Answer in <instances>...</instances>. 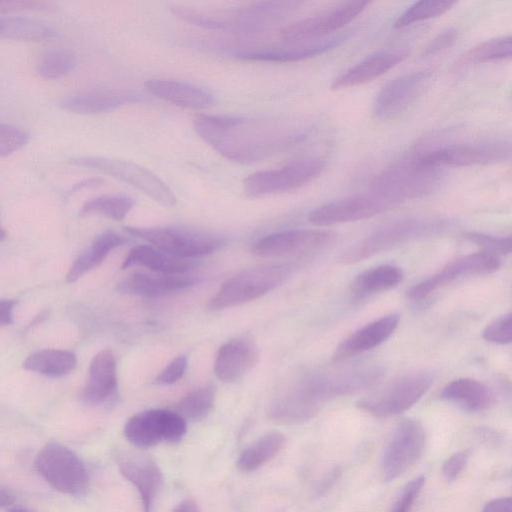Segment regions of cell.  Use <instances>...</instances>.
<instances>
[{
	"label": "cell",
	"instance_id": "obj_1",
	"mask_svg": "<svg viewBox=\"0 0 512 512\" xmlns=\"http://www.w3.org/2000/svg\"><path fill=\"white\" fill-rule=\"evenodd\" d=\"M382 375L375 364L300 372L279 387L269 403L268 417L281 424L306 422L328 401L367 389Z\"/></svg>",
	"mask_w": 512,
	"mask_h": 512
},
{
	"label": "cell",
	"instance_id": "obj_2",
	"mask_svg": "<svg viewBox=\"0 0 512 512\" xmlns=\"http://www.w3.org/2000/svg\"><path fill=\"white\" fill-rule=\"evenodd\" d=\"M194 129L219 154L242 164L262 161L294 138L278 122L264 118L198 115Z\"/></svg>",
	"mask_w": 512,
	"mask_h": 512
},
{
	"label": "cell",
	"instance_id": "obj_3",
	"mask_svg": "<svg viewBox=\"0 0 512 512\" xmlns=\"http://www.w3.org/2000/svg\"><path fill=\"white\" fill-rule=\"evenodd\" d=\"M441 177V169L423 164L415 151L375 176L369 192L392 208L431 193L440 183Z\"/></svg>",
	"mask_w": 512,
	"mask_h": 512
},
{
	"label": "cell",
	"instance_id": "obj_4",
	"mask_svg": "<svg viewBox=\"0 0 512 512\" xmlns=\"http://www.w3.org/2000/svg\"><path fill=\"white\" fill-rule=\"evenodd\" d=\"M449 223L443 219L404 218L386 223L346 248L339 256L343 264H355L417 238L440 233Z\"/></svg>",
	"mask_w": 512,
	"mask_h": 512
},
{
	"label": "cell",
	"instance_id": "obj_5",
	"mask_svg": "<svg viewBox=\"0 0 512 512\" xmlns=\"http://www.w3.org/2000/svg\"><path fill=\"white\" fill-rule=\"evenodd\" d=\"M432 383L430 372H410L360 399L357 407L376 417L399 415L415 405Z\"/></svg>",
	"mask_w": 512,
	"mask_h": 512
},
{
	"label": "cell",
	"instance_id": "obj_6",
	"mask_svg": "<svg viewBox=\"0 0 512 512\" xmlns=\"http://www.w3.org/2000/svg\"><path fill=\"white\" fill-rule=\"evenodd\" d=\"M289 266L244 270L227 279L209 301L211 310H222L255 300L280 286L289 277Z\"/></svg>",
	"mask_w": 512,
	"mask_h": 512
},
{
	"label": "cell",
	"instance_id": "obj_7",
	"mask_svg": "<svg viewBox=\"0 0 512 512\" xmlns=\"http://www.w3.org/2000/svg\"><path fill=\"white\" fill-rule=\"evenodd\" d=\"M35 468L42 478L57 491L84 495L89 488V475L81 459L62 444H46L35 459Z\"/></svg>",
	"mask_w": 512,
	"mask_h": 512
},
{
	"label": "cell",
	"instance_id": "obj_8",
	"mask_svg": "<svg viewBox=\"0 0 512 512\" xmlns=\"http://www.w3.org/2000/svg\"><path fill=\"white\" fill-rule=\"evenodd\" d=\"M72 165L85 167L110 175L125 182L167 207L176 205L171 189L151 171L126 160L102 156H79L69 160Z\"/></svg>",
	"mask_w": 512,
	"mask_h": 512
},
{
	"label": "cell",
	"instance_id": "obj_9",
	"mask_svg": "<svg viewBox=\"0 0 512 512\" xmlns=\"http://www.w3.org/2000/svg\"><path fill=\"white\" fill-rule=\"evenodd\" d=\"M510 154L511 145L503 140L446 144L417 152L423 164L440 169L500 163Z\"/></svg>",
	"mask_w": 512,
	"mask_h": 512
},
{
	"label": "cell",
	"instance_id": "obj_10",
	"mask_svg": "<svg viewBox=\"0 0 512 512\" xmlns=\"http://www.w3.org/2000/svg\"><path fill=\"white\" fill-rule=\"evenodd\" d=\"M324 168L320 158L292 161L280 168L263 170L243 181L244 193L251 198L296 190L317 178Z\"/></svg>",
	"mask_w": 512,
	"mask_h": 512
},
{
	"label": "cell",
	"instance_id": "obj_11",
	"mask_svg": "<svg viewBox=\"0 0 512 512\" xmlns=\"http://www.w3.org/2000/svg\"><path fill=\"white\" fill-rule=\"evenodd\" d=\"M125 231L172 256L192 260L214 253L223 241L208 234L164 227H125Z\"/></svg>",
	"mask_w": 512,
	"mask_h": 512
},
{
	"label": "cell",
	"instance_id": "obj_12",
	"mask_svg": "<svg viewBox=\"0 0 512 512\" xmlns=\"http://www.w3.org/2000/svg\"><path fill=\"white\" fill-rule=\"evenodd\" d=\"M187 422L174 410L151 409L133 415L124 426L126 439L138 448L161 442L178 443L185 436Z\"/></svg>",
	"mask_w": 512,
	"mask_h": 512
},
{
	"label": "cell",
	"instance_id": "obj_13",
	"mask_svg": "<svg viewBox=\"0 0 512 512\" xmlns=\"http://www.w3.org/2000/svg\"><path fill=\"white\" fill-rule=\"evenodd\" d=\"M426 442L422 424L412 418L399 421L384 448L381 469L385 481L401 476L421 457Z\"/></svg>",
	"mask_w": 512,
	"mask_h": 512
},
{
	"label": "cell",
	"instance_id": "obj_14",
	"mask_svg": "<svg viewBox=\"0 0 512 512\" xmlns=\"http://www.w3.org/2000/svg\"><path fill=\"white\" fill-rule=\"evenodd\" d=\"M336 234L320 229H291L275 232L254 243L253 254L264 258H283L321 251L331 245Z\"/></svg>",
	"mask_w": 512,
	"mask_h": 512
},
{
	"label": "cell",
	"instance_id": "obj_15",
	"mask_svg": "<svg viewBox=\"0 0 512 512\" xmlns=\"http://www.w3.org/2000/svg\"><path fill=\"white\" fill-rule=\"evenodd\" d=\"M368 5V1L342 2L282 28L280 36L286 43L317 40L319 37L344 27L361 14Z\"/></svg>",
	"mask_w": 512,
	"mask_h": 512
},
{
	"label": "cell",
	"instance_id": "obj_16",
	"mask_svg": "<svg viewBox=\"0 0 512 512\" xmlns=\"http://www.w3.org/2000/svg\"><path fill=\"white\" fill-rule=\"evenodd\" d=\"M432 77L433 71L425 69L403 74L387 82L375 97L374 116L380 120L399 116L422 95Z\"/></svg>",
	"mask_w": 512,
	"mask_h": 512
},
{
	"label": "cell",
	"instance_id": "obj_17",
	"mask_svg": "<svg viewBox=\"0 0 512 512\" xmlns=\"http://www.w3.org/2000/svg\"><path fill=\"white\" fill-rule=\"evenodd\" d=\"M500 265V257L483 251L462 256L413 285L407 291V297L413 301H421L461 277L489 274L499 269Z\"/></svg>",
	"mask_w": 512,
	"mask_h": 512
},
{
	"label": "cell",
	"instance_id": "obj_18",
	"mask_svg": "<svg viewBox=\"0 0 512 512\" xmlns=\"http://www.w3.org/2000/svg\"><path fill=\"white\" fill-rule=\"evenodd\" d=\"M390 206L371 192L348 196L323 204L308 214V221L315 226H331L373 217Z\"/></svg>",
	"mask_w": 512,
	"mask_h": 512
},
{
	"label": "cell",
	"instance_id": "obj_19",
	"mask_svg": "<svg viewBox=\"0 0 512 512\" xmlns=\"http://www.w3.org/2000/svg\"><path fill=\"white\" fill-rule=\"evenodd\" d=\"M117 466L138 491L144 512H151L162 484V472L156 462L136 451H122L117 455Z\"/></svg>",
	"mask_w": 512,
	"mask_h": 512
},
{
	"label": "cell",
	"instance_id": "obj_20",
	"mask_svg": "<svg viewBox=\"0 0 512 512\" xmlns=\"http://www.w3.org/2000/svg\"><path fill=\"white\" fill-rule=\"evenodd\" d=\"M298 5L299 2L294 1H260L237 10L228 19H218L223 31L253 34L278 22Z\"/></svg>",
	"mask_w": 512,
	"mask_h": 512
},
{
	"label": "cell",
	"instance_id": "obj_21",
	"mask_svg": "<svg viewBox=\"0 0 512 512\" xmlns=\"http://www.w3.org/2000/svg\"><path fill=\"white\" fill-rule=\"evenodd\" d=\"M345 36H334L307 42L286 43L247 49L237 52V56L246 60L270 62H294L322 54L339 45Z\"/></svg>",
	"mask_w": 512,
	"mask_h": 512
},
{
	"label": "cell",
	"instance_id": "obj_22",
	"mask_svg": "<svg viewBox=\"0 0 512 512\" xmlns=\"http://www.w3.org/2000/svg\"><path fill=\"white\" fill-rule=\"evenodd\" d=\"M399 322V314L391 313L360 327L337 346L333 360L343 361L381 345L394 333Z\"/></svg>",
	"mask_w": 512,
	"mask_h": 512
},
{
	"label": "cell",
	"instance_id": "obj_23",
	"mask_svg": "<svg viewBox=\"0 0 512 512\" xmlns=\"http://www.w3.org/2000/svg\"><path fill=\"white\" fill-rule=\"evenodd\" d=\"M258 357V348L251 339L229 340L218 349L214 372L224 382L238 380L257 363Z\"/></svg>",
	"mask_w": 512,
	"mask_h": 512
},
{
	"label": "cell",
	"instance_id": "obj_24",
	"mask_svg": "<svg viewBox=\"0 0 512 512\" xmlns=\"http://www.w3.org/2000/svg\"><path fill=\"white\" fill-rule=\"evenodd\" d=\"M404 50L378 51L347 69L331 83L332 90L366 84L395 67L407 57Z\"/></svg>",
	"mask_w": 512,
	"mask_h": 512
},
{
	"label": "cell",
	"instance_id": "obj_25",
	"mask_svg": "<svg viewBox=\"0 0 512 512\" xmlns=\"http://www.w3.org/2000/svg\"><path fill=\"white\" fill-rule=\"evenodd\" d=\"M139 100L140 96L132 91L97 89L67 96L59 106L72 113L90 115L109 112Z\"/></svg>",
	"mask_w": 512,
	"mask_h": 512
},
{
	"label": "cell",
	"instance_id": "obj_26",
	"mask_svg": "<svg viewBox=\"0 0 512 512\" xmlns=\"http://www.w3.org/2000/svg\"><path fill=\"white\" fill-rule=\"evenodd\" d=\"M116 388L115 357L111 350L103 349L90 363L88 382L83 389L82 399L88 404H101L115 393Z\"/></svg>",
	"mask_w": 512,
	"mask_h": 512
},
{
	"label": "cell",
	"instance_id": "obj_27",
	"mask_svg": "<svg viewBox=\"0 0 512 512\" xmlns=\"http://www.w3.org/2000/svg\"><path fill=\"white\" fill-rule=\"evenodd\" d=\"M195 281L193 277L186 274L133 273L118 284V290L137 296L159 297L186 289L194 285Z\"/></svg>",
	"mask_w": 512,
	"mask_h": 512
},
{
	"label": "cell",
	"instance_id": "obj_28",
	"mask_svg": "<svg viewBox=\"0 0 512 512\" xmlns=\"http://www.w3.org/2000/svg\"><path fill=\"white\" fill-rule=\"evenodd\" d=\"M145 88L153 96L184 108L205 109L214 102L209 92L182 81L150 79Z\"/></svg>",
	"mask_w": 512,
	"mask_h": 512
},
{
	"label": "cell",
	"instance_id": "obj_29",
	"mask_svg": "<svg viewBox=\"0 0 512 512\" xmlns=\"http://www.w3.org/2000/svg\"><path fill=\"white\" fill-rule=\"evenodd\" d=\"M441 397L469 412L485 411L496 403L492 389L473 378L454 379L442 389Z\"/></svg>",
	"mask_w": 512,
	"mask_h": 512
},
{
	"label": "cell",
	"instance_id": "obj_30",
	"mask_svg": "<svg viewBox=\"0 0 512 512\" xmlns=\"http://www.w3.org/2000/svg\"><path fill=\"white\" fill-rule=\"evenodd\" d=\"M195 263L193 260L182 259L147 244L134 246L125 257L121 269L131 266H142L159 274H185Z\"/></svg>",
	"mask_w": 512,
	"mask_h": 512
},
{
	"label": "cell",
	"instance_id": "obj_31",
	"mask_svg": "<svg viewBox=\"0 0 512 512\" xmlns=\"http://www.w3.org/2000/svg\"><path fill=\"white\" fill-rule=\"evenodd\" d=\"M128 239L115 231H105L98 235L74 261L66 280L74 282L88 271L100 265L113 249L126 243Z\"/></svg>",
	"mask_w": 512,
	"mask_h": 512
},
{
	"label": "cell",
	"instance_id": "obj_32",
	"mask_svg": "<svg viewBox=\"0 0 512 512\" xmlns=\"http://www.w3.org/2000/svg\"><path fill=\"white\" fill-rule=\"evenodd\" d=\"M403 276L398 266L379 265L360 273L352 283V292L357 297H366L386 291L400 284Z\"/></svg>",
	"mask_w": 512,
	"mask_h": 512
},
{
	"label": "cell",
	"instance_id": "obj_33",
	"mask_svg": "<svg viewBox=\"0 0 512 512\" xmlns=\"http://www.w3.org/2000/svg\"><path fill=\"white\" fill-rule=\"evenodd\" d=\"M285 436L277 431L264 434L242 451L237 467L243 472H252L274 458L285 445Z\"/></svg>",
	"mask_w": 512,
	"mask_h": 512
},
{
	"label": "cell",
	"instance_id": "obj_34",
	"mask_svg": "<svg viewBox=\"0 0 512 512\" xmlns=\"http://www.w3.org/2000/svg\"><path fill=\"white\" fill-rule=\"evenodd\" d=\"M56 36L57 32L41 21L19 16H0V38L39 42Z\"/></svg>",
	"mask_w": 512,
	"mask_h": 512
},
{
	"label": "cell",
	"instance_id": "obj_35",
	"mask_svg": "<svg viewBox=\"0 0 512 512\" xmlns=\"http://www.w3.org/2000/svg\"><path fill=\"white\" fill-rule=\"evenodd\" d=\"M75 366V355L69 351L58 349L34 352L23 362L24 369L51 377L68 374Z\"/></svg>",
	"mask_w": 512,
	"mask_h": 512
},
{
	"label": "cell",
	"instance_id": "obj_36",
	"mask_svg": "<svg viewBox=\"0 0 512 512\" xmlns=\"http://www.w3.org/2000/svg\"><path fill=\"white\" fill-rule=\"evenodd\" d=\"M511 57V37L502 36L479 43L465 52L455 63L457 69Z\"/></svg>",
	"mask_w": 512,
	"mask_h": 512
},
{
	"label": "cell",
	"instance_id": "obj_37",
	"mask_svg": "<svg viewBox=\"0 0 512 512\" xmlns=\"http://www.w3.org/2000/svg\"><path fill=\"white\" fill-rule=\"evenodd\" d=\"M134 203V199L128 196L103 195L85 202L79 211V215L99 214L116 221H121L133 208Z\"/></svg>",
	"mask_w": 512,
	"mask_h": 512
},
{
	"label": "cell",
	"instance_id": "obj_38",
	"mask_svg": "<svg viewBox=\"0 0 512 512\" xmlns=\"http://www.w3.org/2000/svg\"><path fill=\"white\" fill-rule=\"evenodd\" d=\"M214 400L215 391L212 386L200 387L185 395L175 405L174 411L186 422L199 421L211 412Z\"/></svg>",
	"mask_w": 512,
	"mask_h": 512
},
{
	"label": "cell",
	"instance_id": "obj_39",
	"mask_svg": "<svg viewBox=\"0 0 512 512\" xmlns=\"http://www.w3.org/2000/svg\"><path fill=\"white\" fill-rule=\"evenodd\" d=\"M76 64L73 53L66 49L53 48L41 56L37 64V72L44 79H60L70 74Z\"/></svg>",
	"mask_w": 512,
	"mask_h": 512
},
{
	"label": "cell",
	"instance_id": "obj_40",
	"mask_svg": "<svg viewBox=\"0 0 512 512\" xmlns=\"http://www.w3.org/2000/svg\"><path fill=\"white\" fill-rule=\"evenodd\" d=\"M455 1H418L410 5L394 22L393 27L401 29L413 23L436 18L449 11Z\"/></svg>",
	"mask_w": 512,
	"mask_h": 512
},
{
	"label": "cell",
	"instance_id": "obj_41",
	"mask_svg": "<svg viewBox=\"0 0 512 512\" xmlns=\"http://www.w3.org/2000/svg\"><path fill=\"white\" fill-rule=\"evenodd\" d=\"M465 238L478 246L481 251L487 252L498 257L508 255L511 252V236H493L481 232H467Z\"/></svg>",
	"mask_w": 512,
	"mask_h": 512
},
{
	"label": "cell",
	"instance_id": "obj_42",
	"mask_svg": "<svg viewBox=\"0 0 512 512\" xmlns=\"http://www.w3.org/2000/svg\"><path fill=\"white\" fill-rule=\"evenodd\" d=\"M29 133L18 126L0 123V157H7L22 149L29 141Z\"/></svg>",
	"mask_w": 512,
	"mask_h": 512
},
{
	"label": "cell",
	"instance_id": "obj_43",
	"mask_svg": "<svg viewBox=\"0 0 512 512\" xmlns=\"http://www.w3.org/2000/svg\"><path fill=\"white\" fill-rule=\"evenodd\" d=\"M482 338L495 344H510L512 341V315H502L491 322L482 332Z\"/></svg>",
	"mask_w": 512,
	"mask_h": 512
},
{
	"label": "cell",
	"instance_id": "obj_44",
	"mask_svg": "<svg viewBox=\"0 0 512 512\" xmlns=\"http://www.w3.org/2000/svg\"><path fill=\"white\" fill-rule=\"evenodd\" d=\"M425 483V476L420 475L406 483L388 512H409Z\"/></svg>",
	"mask_w": 512,
	"mask_h": 512
},
{
	"label": "cell",
	"instance_id": "obj_45",
	"mask_svg": "<svg viewBox=\"0 0 512 512\" xmlns=\"http://www.w3.org/2000/svg\"><path fill=\"white\" fill-rule=\"evenodd\" d=\"M187 357L185 355L174 358L155 378L156 383L170 385L177 382L185 373Z\"/></svg>",
	"mask_w": 512,
	"mask_h": 512
},
{
	"label": "cell",
	"instance_id": "obj_46",
	"mask_svg": "<svg viewBox=\"0 0 512 512\" xmlns=\"http://www.w3.org/2000/svg\"><path fill=\"white\" fill-rule=\"evenodd\" d=\"M458 34V30L453 27L442 31L427 45L423 56L430 57L451 47L457 41Z\"/></svg>",
	"mask_w": 512,
	"mask_h": 512
},
{
	"label": "cell",
	"instance_id": "obj_47",
	"mask_svg": "<svg viewBox=\"0 0 512 512\" xmlns=\"http://www.w3.org/2000/svg\"><path fill=\"white\" fill-rule=\"evenodd\" d=\"M51 4L35 0H0V14L49 9Z\"/></svg>",
	"mask_w": 512,
	"mask_h": 512
},
{
	"label": "cell",
	"instance_id": "obj_48",
	"mask_svg": "<svg viewBox=\"0 0 512 512\" xmlns=\"http://www.w3.org/2000/svg\"><path fill=\"white\" fill-rule=\"evenodd\" d=\"M469 458L468 451H460L451 455L443 464L442 472L446 479L454 480L465 468Z\"/></svg>",
	"mask_w": 512,
	"mask_h": 512
},
{
	"label": "cell",
	"instance_id": "obj_49",
	"mask_svg": "<svg viewBox=\"0 0 512 512\" xmlns=\"http://www.w3.org/2000/svg\"><path fill=\"white\" fill-rule=\"evenodd\" d=\"M482 512H512L510 497H500L488 502Z\"/></svg>",
	"mask_w": 512,
	"mask_h": 512
},
{
	"label": "cell",
	"instance_id": "obj_50",
	"mask_svg": "<svg viewBox=\"0 0 512 512\" xmlns=\"http://www.w3.org/2000/svg\"><path fill=\"white\" fill-rule=\"evenodd\" d=\"M16 305L14 300H0V327L13 322V310Z\"/></svg>",
	"mask_w": 512,
	"mask_h": 512
},
{
	"label": "cell",
	"instance_id": "obj_51",
	"mask_svg": "<svg viewBox=\"0 0 512 512\" xmlns=\"http://www.w3.org/2000/svg\"><path fill=\"white\" fill-rule=\"evenodd\" d=\"M171 512H200L198 505L192 499L180 502Z\"/></svg>",
	"mask_w": 512,
	"mask_h": 512
},
{
	"label": "cell",
	"instance_id": "obj_52",
	"mask_svg": "<svg viewBox=\"0 0 512 512\" xmlns=\"http://www.w3.org/2000/svg\"><path fill=\"white\" fill-rule=\"evenodd\" d=\"M14 496L6 490L0 489V507L11 505L14 502Z\"/></svg>",
	"mask_w": 512,
	"mask_h": 512
},
{
	"label": "cell",
	"instance_id": "obj_53",
	"mask_svg": "<svg viewBox=\"0 0 512 512\" xmlns=\"http://www.w3.org/2000/svg\"><path fill=\"white\" fill-rule=\"evenodd\" d=\"M8 512H30L24 508H19V507H15V508H11Z\"/></svg>",
	"mask_w": 512,
	"mask_h": 512
},
{
	"label": "cell",
	"instance_id": "obj_54",
	"mask_svg": "<svg viewBox=\"0 0 512 512\" xmlns=\"http://www.w3.org/2000/svg\"><path fill=\"white\" fill-rule=\"evenodd\" d=\"M6 238V232L0 225V241H3Z\"/></svg>",
	"mask_w": 512,
	"mask_h": 512
}]
</instances>
